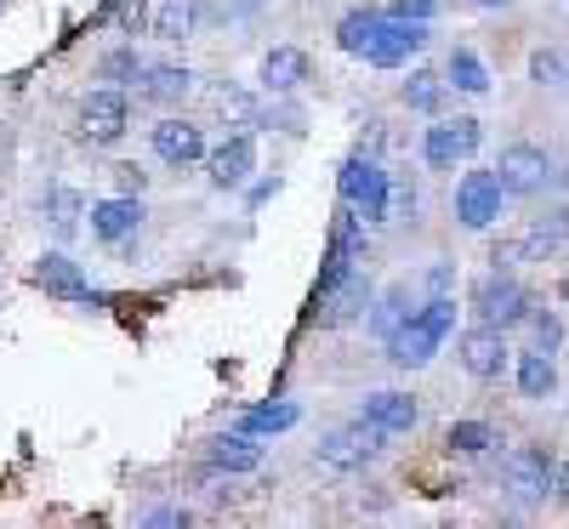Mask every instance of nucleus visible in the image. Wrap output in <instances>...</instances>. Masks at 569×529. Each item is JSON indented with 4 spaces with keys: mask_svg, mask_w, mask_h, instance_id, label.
<instances>
[{
    "mask_svg": "<svg viewBox=\"0 0 569 529\" xmlns=\"http://www.w3.org/2000/svg\"><path fill=\"white\" fill-rule=\"evenodd\" d=\"M456 336V297H427L416 302V313L388 336V365L393 370H421V365H433L445 353V342Z\"/></svg>",
    "mask_w": 569,
    "mask_h": 529,
    "instance_id": "obj_1",
    "label": "nucleus"
},
{
    "mask_svg": "<svg viewBox=\"0 0 569 529\" xmlns=\"http://www.w3.org/2000/svg\"><path fill=\"white\" fill-rule=\"evenodd\" d=\"M337 194H342V206H353L370 228H376V222H393V171L376 160V154H365V149H353V154L342 160Z\"/></svg>",
    "mask_w": 569,
    "mask_h": 529,
    "instance_id": "obj_2",
    "label": "nucleus"
},
{
    "mask_svg": "<svg viewBox=\"0 0 569 529\" xmlns=\"http://www.w3.org/2000/svg\"><path fill=\"white\" fill-rule=\"evenodd\" d=\"M388 445H393V432H382L376 421L353 416V421H342V427H330L313 456H319L325 472H365L370 461L388 456Z\"/></svg>",
    "mask_w": 569,
    "mask_h": 529,
    "instance_id": "obj_3",
    "label": "nucleus"
},
{
    "mask_svg": "<svg viewBox=\"0 0 569 529\" xmlns=\"http://www.w3.org/2000/svg\"><path fill=\"white\" fill-rule=\"evenodd\" d=\"M467 302H472V319H490V325H501V330L530 325V313H536V297H530V291H525V285H518L507 268H490V273L472 279Z\"/></svg>",
    "mask_w": 569,
    "mask_h": 529,
    "instance_id": "obj_4",
    "label": "nucleus"
},
{
    "mask_svg": "<svg viewBox=\"0 0 569 529\" xmlns=\"http://www.w3.org/2000/svg\"><path fill=\"white\" fill-rule=\"evenodd\" d=\"M74 131H80V142H91V149H114V142L131 131V98H126V86L86 91L80 109H74Z\"/></svg>",
    "mask_w": 569,
    "mask_h": 529,
    "instance_id": "obj_5",
    "label": "nucleus"
},
{
    "mask_svg": "<svg viewBox=\"0 0 569 529\" xmlns=\"http://www.w3.org/2000/svg\"><path fill=\"white\" fill-rule=\"evenodd\" d=\"M501 490H507L518 507H547L552 490H558V461H552L541 445L507 450V461H501Z\"/></svg>",
    "mask_w": 569,
    "mask_h": 529,
    "instance_id": "obj_6",
    "label": "nucleus"
},
{
    "mask_svg": "<svg viewBox=\"0 0 569 529\" xmlns=\"http://www.w3.org/2000/svg\"><path fill=\"white\" fill-rule=\"evenodd\" d=\"M456 222L472 228V233H490L501 222V206H507V188L496 177V166H467L461 182H456Z\"/></svg>",
    "mask_w": 569,
    "mask_h": 529,
    "instance_id": "obj_7",
    "label": "nucleus"
},
{
    "mask_svg": "<svg viewBox=\"0 0 569 529\" xmlns=\"http://www.w3.org/2000/svg\"><path fill=\"white\" fill-rule=\"evenodd\" d=\"M479 142H485V126L472 114H456V120L439 114L421 131V160H427V171H456V166H467L472 154H479Z\"/></svg>",
    "mask_w": 569,
    "mask_h": 529,
    "instance_id": "obj_8",
    "label": "nucleus"
},
{
    "mask_svg": "<svg viewBox=\"0 0 569 529\" xmlns=\"http://www.w3.org/2000/svg\"><path fill=\"white\" fill-rule=\"evenodd\" d=\"M552 171H558V160L541 149V142H507V149L496 154V177L507 188V200H536L552 182Z\"/></svg>",
    "mask_w": 569,
    "mask_h": 529,
    "instance_id": "obj_9",
    "label": "nucleus"
},
{
    "mask_svg": "<svg viewBox=\"0 0 569 529\" xmlns=\"http://www.w3.org/2000/svg\"><path fill=\"white\" fill-rule=\"evenodd\" d=\"M427 40H433V23H427V18H393L388 12L382 29L370 34L359 63H370V69H405L416 52H427Z\"/></svg>",
    "mask_w": 569,
    "mask_h": 529,
    "instance_id": "obj_10",
    "label": "nucleus"
},
{
    "mask_svg": "<svg viewBox=\"0 0 569 529\" xmlns=\"http://www.w3.org/2000/svg\"><path fill=\"white\" fill-rule=\"evenodd\" d=\"M563 246H569V206H552V211L530 217V228L518 233L507 251H496L490 262H496V268H512V262H552Z\"/></svg>",
    "mask_w": 569,
    "mask_h": 529,
    "instance_id": "obj_11",
    "label": "nucleus"
},
{
    "mask_svg": "<svg viewBox=\"0 0 569 529\" xmlns=\"http://www.w3.org/2000/svg\"><path fill=\"white\" fill-rule=\"evenodd\" d=\"M149 149H154L160 166L188 171V166H200V160L211 154V142H206V126L182 120V114H160V120L149 126Z\"/></svg>",
    "mask_w": 569,
    "mask_h": 529,
    "instance_id": "obj_12",
    "label": "nucleus"
},
{
    "mask_svg": "<svg viewBox=\"0 0 569 529\" xmlns=\"http://www.w3.org/2000/svg\"><path fill=\"white\" fill-rule=\"evenodd\" d=\"M456 359H461V370H467L472 381H496V376L507 370V330L490 325V319L467 325V330L456 336Z\"/></svg>",
    "mask_w": 569,
    "mask_h": 529,
    "instance_id": "obj_13",
    "label": "nucleus"
},
{
    "mask_svg": "<svg viewBox=\"0 0 569 529\" xmlns=\"http://www.w3.org/2000/svg\"><path fill=\"white\" fill-rule=\"evenodd\" d=\"M376 302V285H370V268H353L342 285H330L325 297H313V319L325 330H337V325H359Z\"/></svg>",
    "mask_w": 569,
    "mask_h": 529,
    "instance_id": "obj_14",
    "label": "nucleus"
},
{
    "mask_svg": "<svg viewBox=\"0 0 569 529\" xmlns=\"http://www.w3.org/2000/svg\"><path fill=\"white\" fill-rule=\"evenodd\" d=\"M251 171H257V137L251 131H233L228 142H217L206 154V177H211L217 194H240L251 182Z\"/></svg>",
    "mask_w": 569,
    "mask_h": 529,
    "instance_id": "obj_15",
    "label": "nucleus"
},
{
    "mask_svg": "<svg viewBox=\"0 0 569 529\" xmlns=\"http://www.w3.org/2000/svg\"><path fill=\"white\" fill-rule=\"evenodd\" d=\"M142 194H109V200H91L86 206V228L98 246H126V239L142 228Z\"/></svg>",
    "mask_w": 569,
    "mask_h": 529,
    "instance_id": "obj_16",
    "label": "nucleus"
},
{
    "mask_svg": "<svg viewBox=\"0 0 569 529\" xmlns=\"http://www.w3.org/2000/svg\"><path fill=\"white\" fill-rule=\"evenodd\" d=\"M257 80H262L268 98H291V91H302L313 80V58L302 52V46H268Z\"/></svg>",
    "mask_w": 569,
    "mask_h": 529,
    "instance_id": "obj_17",
    "label": "nucleus"
},
{
    "mask_svg": "<svg viewBox=\"0 0 569 529\" xmlns=\"http://www.w3.org/2000/svg\"><path fill=\"white\" fill-rule=\"evenodd\" d=\"M34 285L46 297H58V302H103L98 291H91V279L80 273V262L69 257V251H46L40 262H34Z\"/></svg>",
    "mask_w": 569,
    "mask_h": 529,
    "instance_id": "obj_18",
    "label": "nucleus"
},
{
    "mask_svg": "<svg viewBox=\"0 0 569 529\" xmlns=\"http://www.w3.org/2000/svg\"><path fill=\"white\" fill-rule=\"evenodd\" d=\"M188 91H194V69H188V63H177V58L142 63V74H137V98H142V103H154V109H171V103H182Z\"/></svg>",
    "mask_w": 569,
    "mask_h": 529,
    "instance_id": "obj_19",
    "label": "nucleus"
},
{
    "mask_svg": "<svg viewBox=\"0 0 569 529\" xmlns=\"http://www.w3.org/2000/svg\"><path fill=\"white\" fill-rule=\"evenodd\" d=\"M359 416L376 421L382 432H393V439H405V432L421 427V405H416V393H405V388H376V393H365Z\"/></svg>",
    "mask_w": 569,
    "mask_h": 529,
    "instance_id": "obj_20",
    "label": "nucleus"
},
{
    "mask_svg": "<svg viewBox=\"0 0 569 529\" xmlns=\"http://www.w3.org/2000/svg\"><path fill=\"white\" fill-rule=\"evenodd\" d=\"M512 381H518V393H525L530 405H547L558 393V359L547 348H525L512 359Z\"/></svg>",
    "mask_w": 569,
    "mask_h": 529,
    "instance_id": "obj_21",
    "label": "nucleus"
},
{
    "mask_svg": "<svg viewBox=\"0 0 569 529\" xmlns=\"http://www.w3.org/2000/svg\"><path fill=\"white\" fill-rule=\"evenodd\" d=\"M206 467H211V472H228V478H246V472L262 467V445L251 439V432L233 427V432H222V439H211Z\"/></svg>",
    "mask_w": 569,
    "mask_h": 529,
    "instance_id": "obj_22",
    "label": "nucleus"
},
{
    "mask_svg": "<svg viewBox=\"0 0 569 529\" xmlns=\"http://www.w3.org/2000/svg\"><path fill=\"white\" fill-rule=\"evenodd\" d=\"M399 103H405L410 114H421V120H439L445 103H450V80H445V69H410V80L399 86Z\"/></svg>",
    "mask_w": 569,
    "mask_h": 529,
    "instance_id": "obj_23",
    "label": "nucleus"
},
{
    "mask_svg": "<svg viewBox=\"0 0 569 529\" xmlns=\"http://www.w3.org/2000/svg\"><path fill=\"white\" fill-rule=\"evenodd\" d=\"M445 80L450 91H461V98H490V63L472 52V46H450V58H445Z\"/></svg>",
    "mask_w": 569,
    "mask_h": 529,
    "instance_id": "obj_24",
    "label": "nucleus"
},
{
    "mask_svg": "<svg viewBox=\"0 0 569 529\" xmlns=\"http://www.w3.org/2000/svg\"><path fill=\"white\" fill-rule=\"evenodd\" d=\"M200 23H206V0H160V7H154V34H160L166 46L194 40Z\"/></svg>",
    "mask_w": 569,
    "mask_h": 529,
    "instance_id": "obj_25",
    "label": "nucleus"
},
{
    "mask_svg": "<svg viewBox=\"0 0 569 529\" xmlns=\"http://www.w3.org/2000/svg\"><path fill=\"white\" fill-rule=\"evenodd\" d=\"M416 313V297H410V285H388V291H376V302H370V313H365V330L370 336H382V342H388V336L405 325Z\"/></svg>",
    "mask_w": 569,
    "mask_h": 529,
    "instance_id": "obj_26",
    "label": "nucleus"
},
{
    "mask_svg": "<svg viewBox=\"0 0 569 529\" xmlns=\"http://www.w3.org/2000/svg\"><path fill=\"white\" fill-rule=\"evenodd\" d=\"M80 217H86V200L74 194V188L52 182V188L40 194V222L52 228L58 239H74V233H80Z\"/></svg>",
    "mask_w": 569,
    "mask_h": 529,
    "instance_id": "obj_27",
    "label": "nucleus"
},
{
    "mask_svg": "<svg viewBox=\"0 0 569 529\" xmlns=\"http://www.w3.org/2000/svg\"><path fill=\"white\" fill-rule=\"evenodd\" d=\"M302 421V410L291 405V399H273V405H251V410H240V432H251V439H273V432H291Z\"/></svg>",
    "mask_w": 569,
    "mask_h": 529,
    "instance_id": "obj_28",
    "label": "nucleus"
},
{
    "mask_svg": "<svg viewBox=\"0 0 569 529\" xmlns=\"http://www.w3.org/2000/svg\"><path fill=\"white\" fill-rule=\"evenodd\" d=\"M382 18H388V7H353V12H342L337 18V46L348 58H365V46H370L376 29H382Z\"/></svg>",
    "mask_w": 569,
    "mask_h": 529,
    "instance_id": "obj_29",
    "label": "nucleus"
},
{
    "mask_svg": "<svg viewBox=\"0 0 569 529\" xmlns=\"http://www.w3.org/2000/svg\"><path fill=\"white\" fill-rule=\"evenodd\" d=\"M445 445H450L456 456H490V450L501 445V432H496L490 421H450V427H445Z\"/></svg>",
    "mask_w": 569,
    "mask_h": 529,
    "instance_id": "obj_30",
    "label": "nucleus"
},
{
    "mask_svg": "<svg viewBox=\"0 0 569 529\" xmlns=\"http://www.w3.org/2000/svg\"><path fill=\"white\" fill-rule=\"evenodd\" d=\"M530 80L536 86H569V46H536L530 52Z\"/></svg>",
    "mask_w": 569,
    "mask_h": 529,
    "instance_id": "obj_31",
    "label": "nucleus"
},
{
    "mask_svg": "<svg viewBox=\"0 0 569 529\" xmlns=\"http://www.w3.org/2000/svg\"><path fill=\"white\" fill-rule=\"evenodd\" d=\"M137 74H142L137 46H114V52L98 58V80H109V86H137Z\"/></svg>",
    "mask_w": 569,
    "mask_h": 529,
    "instance_id": "obj_32",
    "label": "nucleus"
},
{
    "mask_svg": "<svg viewBox=\"0 0 569 529\" xmlns=\"http://www.w3.org/2000/svg\"><path fill=\"white\" fill-rule=\"evenodd\" d=\"M211 103H217L222 114H233V120H246V126H251V120H257V109H262V103L251 98V91H240V86H211Z\"/></svg>",
    "mask_w": 569,
    "mask_h": 529,
    "instance_id": "obj_33",
    "label": "nucleus"
},
{
    "mask_svg": "<svg viewBox=\"0 0 569 529\" xmlns=\"http://www.w3.org/2000/svg\"><path fill=\"white\" fill-rule=\"evenodd\" d=\"M530 336H536V348L558 353V348H563V319H558L552 308H536V313H530Z\"/></svg>",
    "mask_w": 569,
    "mask_h": 529,
    "instance_id": "obj_34",
    "label": "nucleus"
},
{
    "mask_svg": "<svg viewBox=\"0 0 569 529\" xmlns=\"http://www.w3.org/2000/svg\"><path fill=\"white\" fill-rule=\"evenodd\" d=\"M416 188L410 182H393V222H416Z\"/></svg>",
    "mask_w": 569,
    "mask_h": 529,
    "instance_id": "obj_35",
    "label": "nucleus"
},
{
    "mask_svg": "<svg viewBox=\"0 0 569 529\" xmlns=\"http://www.w3.org/2000/svg\"><path fill=\"white\" fill-rule=\"evenodd\" d=\"M114 182H120V194H142V188H149V171H142V166H114Z\"/></svg>",
    "mask_w": 569,
    "mask_h": 529,
    "instance_id": "obj_36",
    "label": "nucleus"
},
{
    "mask_svg": "<svg viewBox=\"0 0 569 529\" xmlns=\"http://www.w3.org/2000/svg\"><path fill=\"white\" fill-rule=\"evenodd\" d=\"M388 12H393V18H427V23H433V12H439V0H393Z\"/></svg>",
    "mask_w": 569,
    "mask_h": 529,
    "instance_id": "obj_37",
    "label": "nucleus"
},
{
    "mask_svg": "<svg viewBox=\"0 0 569 529\" xmlns=\"http://www.w3.org/2000/svg\"><path fill=\"white\" fill-rule=\"evenodd\" d=\"M450 285H456V268H450V262L427 268V291H433V297H450Z\"/></svg>",
    "mask_w": 569,
    "mask_h": 529,
    "instance_id": "obj_38",
    "label": "nucleus"
},
{
    "mask_svg": "<svg viewBox=\"0 0 569 529\" xmlns=\"http://www.w3.org/2000/svg\"><path fill=\"white\" fill-rule=\"evenodd\" d=\"M268 0H228V18H257Z\"/></svg>",
    "mask_w": 569,
    "mask_h": 529,
    "instance_id": "obj_39",
    "label": "nucleus"
},
{
    "mask_svg": "<svg viewBox=\"0 0 569 529\" xmlns=\"http://www.w3.org/2000/svg\"><path fill=\"white\" fill-rule=\"evenodd\" d=\"M149 523H188V507H154Z\"/></svg>",
    "mask_w": 569,
    "mask_h": 529,
    "instance_id": "obj_40",
    "label": "nucleus"
},
{
    "mask_svg": "<svg viewBox=\"0 0 569 529\" xmlns=\"http://www.w3.org/2000/svg\"><path fill=\"white\" fill-rule=\"evenodd\" d=\"M273 194H279V177H273V182H257V188H251V206H262V200H273Z\"/></svg>",
    "mask_w": 569,
    "mask_h": 529,
    "instance_id": "obj_41",
    "label": "nucleus"
},
{
    "mask_svg": "<svg viewBox=\"0 0 569 529\" xmlns=\"http://www.w3.org/2000/svg\"><path fill=\"white\" fill-rule=\"evenodd\" d=\"M137 23H142V0H137V7H126V12H120V29H126V34H131Z\"/></svg>",
    "mask_w": 569,
    "mask_h": 529,
    "instance_id": "obj_42",
    "label": "nucleus"
},
{
    "mask_svg": "<svg viewBox=\"0 0 569 529\" xmlns=\"http://www.w3.org/2000/svg\"><path fill=\"white\" fill-rule=\"evenodd\" d=\"M558 501H569V461H558V490H552Z\"/></svg>",
    "mask_w": 569,
    "mask_h": 529,
    "instance_id": "obj_43",
    "label": "nucleus"
},
{
    "mask_svg": "<svg viewBox=\"0 0 569 529\" xmlns=\"http://www.w3.org/2000/svg\"><path fill=\"white\" fill-rule=\"evenodd\" d=\"M467 7H479V12H501L507 0H467Z\"/></svg>",
    "mask_w": 569,
    "mask_h": 529,
    "instance_id": "obj_44",
    "label": "nucleus"
},
{
    "mask_svg": "<svg viewBox=\"0 0 569 529\" xmlns=\"http://www.w3.org/2000/svg\"><path fill=\"white\" fill-rule=\"evenodd\" d=\"M552 182H558V188H563V194H569V166H563V171H552Z\"/></svg>",
    "mask_w": 569,
    "mask_h": 529,
    "instance_id": "obj_45",
    "label": "nucleus"
},
{
    "mask_svg": "<svg viewBox=\"0 0 569 529\" xmlns=\"http://www.w3.org/2000/svg\"><path fill=\"white\" fill-rule=\"evenodd\" d=\"M558 297H563V302H569V273H563V285H558Z\"/></svg>",
    "mask_w": 569,
    "mask_h": 529,
    "instance_id": "obj_46",
    "label": "nucleus"
}]
</instances>
